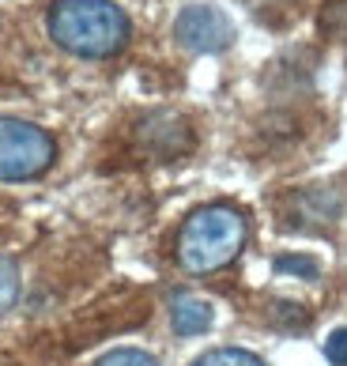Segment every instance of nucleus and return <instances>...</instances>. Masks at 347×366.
Masks as SVG:
<instances>
[{"label": "nucleus", "instance_id": "obj_5", "mask_svg": "<svg viewBox=\"0 0 347 366\" xmlns=\"http://www.w3.org/2000/svg\"><path fill=\"white\" fill-rule=\"evenodd\" d=\"M174 34L193 53H219L234 42V23L211 4H189L174 23Z\"/></svg>", "mask_w": 347, "mask_h": 366}, {"label": "nucleus", "instance_id": "obj_14", "mask_svg": "<svg viewBox=\"0 0 347 366\" xmlns=\"http://www.w3.org/2000/svg\"><path fill=\"white\" fill-rule=\"evenodd\" d=\"M325 355L336 362V366H347V329H336L328 336V344H325Z\"/></svg>", "mask_w": 347, "mask_h": 366}, {"label": "nucleus", "instance_id": "obj_7", "mask_svg": "<svg viewBox=\"0 0 347 366\" xmlns=\"http://www.w3.org/2000/svg\"><path fill=\"white\" fill-rule=\"evenodd\" d=\"M211 302H204V298L196 295H178L170 302V321H174V332L178 336H200L211 329Z\"/></svg>", "mask_w": 347, "mask_h": 366}, {"label": "nucleus", "instance_id": "obj_1", "mask_svg": "<svg viewBox=\"0 0 347 366\" xmlns=\"http://www.w3.org/2000/svg\"><path fill=\"white\" fill-rule=\"evenodd\" d=\"M49 34L76 57H114L129 42V19L110 0H57L49 11Z\"/></svg>", "mask_w": 347, "mask_h": 366}, {"label": "nucleus", "instance_id": "obj_6", "mask_svg": "<svg viewBox=\"0 0 347 366\" xmlns=\"http://www.w3.org/2000/svg\"><path fill=\"white\" fill-rule=\"evenodd\" d=\"M336 215H340V200L332 189H302V193L287 200V219L291 227H298V219H306L302 230L328 227V223H336Z\"/></svg>", "mask_w": 347, "mask_h": 366}, {"label": "nucleus", "instance_id": "obj_8", "mask_svg": "<svg viewBox=\"0 0 347 366\" xmlns=\"http://www.w3.org/2000/svg\"><path fill=\"white\" fill-rule=\"evenodd\" d=\"M242 4L257 16L264 26H291L298 16H302V8H306V0H242Z\"/></svg>", "mask_w": 347, "mask_h": 366}, {"label": "nucleus", "instance_id": "obj_12", "mask_svg": "<svg viewBox=\"0 0 347 366\" xmlns=\"http://www.w3.org/2000/svg\"><path fill=\"white\" fill-rule=\"evenodd\" d=\"M95 366H159V359L140 347H117V351H106Z\"/></svg>", "mask_w": 347, "mask_h": 366}, {"label": "nucleus", "instance_id": "obj_13", "mask_svg": "<svg viewBox=\"0 0 347 366\" xmlns=\"http://www.w3.org/2000/svg\"><path fill=\"white\" fill-rule=\"evenodd\" d=\"M276 272H291V276H306V280H313L321 268H317L313 257H279L276 261Z\"/></svg>", "mask_w": 347, "mask_h": 366}, {"label": "nucleus", "instance_id": "obj_2", "mask_svg": "<svg viewBox=\"0 0 347 366\" xmlns=\"http://www.w3.org/2000/svg\"><path fill=\"white\" fill-rule=\"evenodd\" d=\"M246 215L231 204L196 208L178 230V261L185 272L208 276L234 261L246 246Z\"/></svg>", "mask_w": 347, "mask_h": 366}, {"label": "nucleus", "instance_id": "obj_4", "mask_svg": "<svg viewBox=\"0 0 347 366\" xmlns=\"http://www.w3.org/2000/svg\"><path fill=\"white\" fill-rule=\"evenodd\" d=\"M136 147L151 159H181L185 152H193V129L189 121L174 110H155L148 117L136 121L132 129Z\"/></svg>", "mask_w": 347, "mask_h": 366}, {"label": "nucleus", "instance_id": "obj_9", "mask_svg": "<svg viewBox=\"0 0 347 366\" xmlns=\"http://www.w3.org/2000/svg\"><path fill=\"white\" fill-rule=\"evenodd\" d=\"M193 366H264L253 351H242V347H216L208 355H200Z\"/></svg>", "mask_w": 347, "mask_h": 366}, {"label": "nucleus", "instance_id": "obj_11", "mask_svg": "<svg viewBox=\"0 0 347 366\" xmlns=\"http://www.w3.org/2000/svg\"><path fill=\"white\" fill-rule=\"evenodd\" d=\"M321 31L328 38H347V0H325V8H321Z\"/></svg>", "mask_w": 347, "mask_h": 366}, {"label": "nucleus", "instance_id": "obj_3", "mask_svg": "<svg viewBox=\"0 0 347 366\" xmlns=\"http://www.w3.org/2000/svg\"><path fill=\"white\" fill-rule=\"evenodd\" d=\"M57 144L46 129L19 117H0V182H31L53 167Z\"/></svg>", "mask_w": 347, "mask_h": 366}, {"label": "nucleus", "instance_id": "obj_10", "mask_svg": "<svg viewBox=\"0 0 347 366\" xmlns=\"http://www.w3.org/2000/svg\"><path fill=\"white\" fill-rule=\"evenodd\" d=\"M19 298V268L11 257L0 253V314H8Z\"/></svg>", "mask_w": 347, "mask_h": 366}]
</instances>
